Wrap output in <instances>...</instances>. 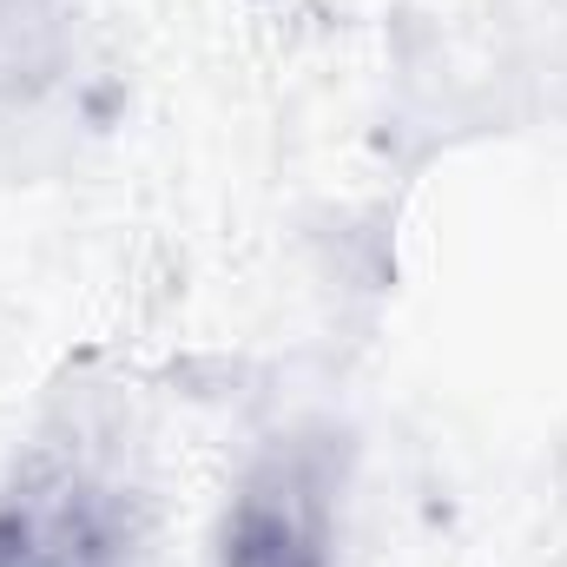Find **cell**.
<instances>
[{"label": "cell", "mask_w": 567, "mask_h": 567, "mask_svg": "<svg viewBox=\"0 0 567 567\" xmlns=\"http://www.w3.org/2000/svg\"><path fill=\"white\" fill-rule=\"evenodd\" d=\"M145 502L93 449L40 442L0 482V567H133Z\"/></svg>", "instance_id": "obj_1"}, {"label": "cell", "mask_w": 567, "mask_h": 567, "mask_svg": "<svg viewBox=\"0 0 567 567\" xmlns=\"http://www.w3.org/2000/svg\"><path fill=\"white\" fill-rule=\"evenodd\" d=\"M343 449L330 429L278 435L218 515V567H337Z\"/></svg>", "instance_id": "obj_2"}]
</instances>
